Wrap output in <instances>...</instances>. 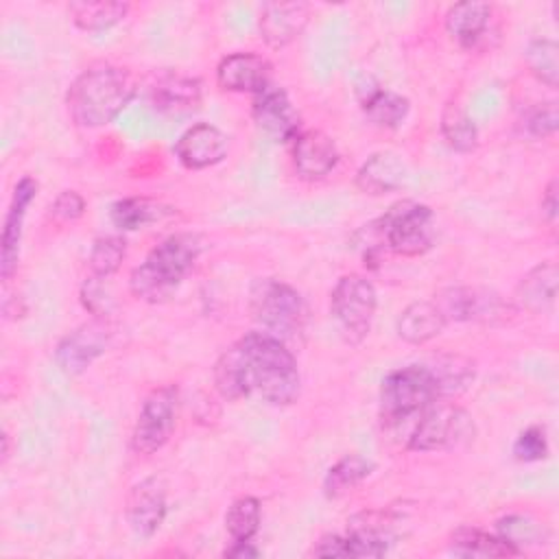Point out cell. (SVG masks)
I'll return each instance as SVG.
<instances>
[{"instance_id": "obj_1", "label": "cell", "mask_w": 559, "mask_h": 559, "mask_svg": "<svg viewBox=\"0 0 559 559\" xmlns=\"http://www.w3.org/2000/svg\"><path fill=\"white\" fill-rule=\"evenodd\" d=\"M214 384L225 400L258 395L266 404L297 402L301 376L293 352L269 332H249L221 354Z\"/></svg>"}, {"instance_id": "obj_2", "label": "cell", "mask_w": 559, "mask_h": 559, "mask_svg": "<svg viewBox=\"0 0 559 559\" xmlns=\"http://www.w3.org/2000/svg\"><path fill=\"white\" fill-rule=\"evenodd\" d=\"M135 85L124 68L98 63L83 70L68 90L66 105L79 127H105L131 103Z\"/></svg>"}, {"instance_id": "obj_3", "label": "cell", "mask_w": 559, "mask_h": 559, "mask_svg": "<svg viewBox=\"0 0 559 559\" xmlns=\"http://www.w3.org/2000/svg\"><path fill=\"white\" fill-rule=\"evenodd\" d=\"M201 238L190 231H179L164 238L129 277L131 293L148 304L164 301L192 271L199 253Z\"/></svg>"}, {"instance_id": "obj_4", "label": "cell", "mask_w": 559, "mask_h": 559, "mask_svg": "<svg viewBox=\"0 0 559 559\" xmlns=\"http://www.w3.org/2000/svg\"><path fill=\"white\" fill-rule=\"evenodd\" d=\"M365 260H371L380 247L391 249L397 255L415 258L432 247L435 216L428 205L415 201H400L378 221L362 227Z\"/></svg>"}, {"instance_id": "obj_5", "label": "cell", "mask_w": 559, "mask_h": 559, "mask_svg": "<svg viewBox=\"0 0 559 559\" xmlns=\"http://www.w3.org/2000/svg\"><path fill=\"white\" fill-rule=\"evenodd\" d=\"M249 310L253 319L275 338L293 341L308 325V306L304 297L286 282L260 277L249 290Z\"/></svg>"}, {"instance_id": "obj_6", "label": "cell", "mask_w": 559, "mask_h": 559, "mask_svg": "<svg viewBox=\"0 0 559 559\" xmlns=\"http://www.w3.org/2000/svg\"><path fill=\"white\" fill-rule=\"evenodd\" d=\"M439 395L437 380L428 365H408L391 371L380 386V419L395 428L411 417H419Z\"/></svg>"}, {"instance_id": "obj_7", "label": "cell", "mask_w": 559, "mask_h": 559, "mask_svg": "<svg viewBox=\"0 0 559 559\" xmlns=\"http://www.w3.org/2000/svg\"><path fill=\"white\" fill-rule=\"evenodd\" d=\"M378 297L373 284L358 273L343 275L330 295L332 319L349 345H360L373 323Z\"/></svg>"}, {"instance_id": "obj_8", "label": "cell", "mask_w": 559, "mask_h": 559, "mask_svg": "<svg viewBox=\"0 0 559 559\" xmlns=\"http://www.w3.org/2000/svg\"><path fill=\"white\" fill-rule=\"evenodd\" d=\"M474 439L472 417L452 404H430L417 419L408 448L415 452L452 450Z\"/></svg>"}, {"instance_id": "obj_9", "label": "cell", "mask_w": 559, "mask_h": 559, "mask_svg": "<svg viewBox=\"0 0 559 559\" xmlns=\"http://www.w3.org/2000/svg\"><path fill=\"white\" fill-rule=\"evenodd\" d=\"M175 413H177V389L170 384L153 389L144 397L131 432L133 450L138 454L157 452L173 435Z\"/></svg>"}, {"instance_id": "obj_10", "label": "cell", "mask_w": 559, "mask_h": 559, "mask_svg": "<svg viewBox=\"0 0 559 559\" xmlns=\"http://www.w3.org/2000/svg\"><path fill=\"white\" fill-rule=\"evenodd\" d=\"M109 325L98 317L68 332L55 347V362L68 376L83 373L107 347Z\"/></svg>"}, {"instance_id": "obj_11", "label": "cell", "mask_w": 559, "mask_h": 559, "mask_svg": "<svg viewBox=\"0 0 559 559\" xmlns=\"http://www.w3.org/2000/svg\"><path fill=\"white\" fill-rule=\"evenodd\" d=\"M435 304L443 312L445 321H498L511 310L500 295L469 286L448 288Z\"/></svg>"}, {"instance_id": "obj_12", "label": "cell", "mask_w": 559, "mask_h": 559, "mask_svg": "<svg viewBox=\"0 0 559 559\" xmlns=\"http://www.w3.org/2000/svg\"><path fill=\"white\" fill-rule=\"evenodd\" d=\"M166 485L157 476H148L127 493L124 515L138 537H153L166 518Z\"/></svg>"}, {"instance_id": "obj_13", "label": "cell", "mask_w": 559, "mask_h": 559, "mask_svg": "<svg viewBox=\"0 0 559 559\" xmlns=\"http://www.w3.org/2000/svg\"><path fill=\"white\" fill-rule=\"evenodd\" d=\"M251 114L258 129L273 142H288L299 135V114L282 87L266 85L258 92Z\"/></svg>"}, {"instance_id": "obj_14", "label": "cell", "mask_w": 559, "mask_h": 559, "mask_svg": "<svg viewBox=\"0 0 559 559\" xmlns=\"http://www.w3.org/2000/svg\"><path fill=\"white\" fill-rule=\"evenodd\" d=\"M227 148H229V140L218 127L207 122H197L179 135L175 144V155L186 168L203 170L223 162L227 155Z\"/></svg>"}, {"instance_id": "obj_15", "label": "cell", "mask_w": 559, "mask_h": 559, "mask_svg": "<svg viewBox=\"0 0 559 559\" xmlns=\"http://www.w3.org/2000/svg\"><path fill=\"white\" fill-rule=\"evenodd\" d=\"M310 7L306 2H269L260 11V37L271 48H286L306 28Z\"/></svg>"}, {"instance_id": "obj_16", "label": "cell", "mask_w": 559, "mask_h": 559, "mask_svg": "<svg viewBox=\"0 0 559 559\" xmlns=\"http://www.w3.org/2000/svg\"><path fill=\"white\" fill-rule=\"evenodd\" d=\"M216 81L227 92L258 94L271 85V63L258 52H231L221 59Z\"/></svg>"}, {"instance_id": "obj_17", "label": "cell", "mask_w": 559, "mask_h": 559, "mask_svg": "<svg viewBox=\"0 0 559 559\" xmlns=\"http://www.w3.org/2000/svg\"><path fill=\"white\" fill-rule=\"evenodd\" d=\"M338 164V151L323 131H301L293 140V166L306 181H317L330 175Z\"/></svg>"}, {"instance_id": "obj_18", "label": "cell", "mask_w": 559, "mask_h": 559, "mask_svg": "<svg viewBox=\"0 0 559 559\" xmlns=\"http://www.w3.org/2000/svg\"><path fill=\"white\" fill-rule=\"evenodd\" d=\"M35 194H37V181L33 177H22L13 188L9 212H7V218H4L2 249H0V271H2L4 280H9L17 269L22 225H24L26 207L31 205Z\"/></svg>"}, {"instance_id": "obj_19", "label": "cell", "mask_w": 559, "mask_h": 559, "mask_svg": "<svg viewBox=\"0 0 559 559\" xmlns=\"http://www.w3.org/2000/svg\"><path fill=\"white\" fill-rule=\"evenodd\" d=\"M151 107L166 116H186L201 105V83L199 79L183 74H162L148 90Z\"/></svg>"}, {"instance_id": "obj_20", "label": "cell", "mask_w": 559, "mask_h": 559, "mask_svg": "<svg viewBox=\"0 0 559 559\" xmlns=\"http://www.w3.org/2000/svg\"><path fill=\"white\" fill-rule=\"evenodd\" d=\"M358 98L367 120L380 129H395L408 116V98L380 87L373 79H367V85H358Z\"/></svg>"}, {"instance_id": "obj_21", "label": "cell", "mask_w": 559, "mask_h": 559, "mask_svg": "<svg viewBox=\"0 0 559 559\" xmlns=\"http://www.w3.org/2000/svg\"><path fill=\"white\" fill-rule=\"evenodd\" d=\"M489 17L491 4L487 2H456L445 13V28L461 48H474L483 39Z\"/></svg>"}, {"instance_id": "obj_22", "label": "cell", "mask_w": 559, "mask_h": 559, "mask_svg": "<svg viewBox=\"0 0 559 559\" xmlns=\"http://www.w3.org/2000/svg\"><path fill=\"white\" fill-rule=\"evenodd\" d=\"M557 297V264L542 262L533 266L515 286V304L528 312L552 308Z\"/></svg>"}, {"instance_id": "obj_23", "label": "cell", "mask_w": 559, "mask_h": 559, "mask_svg": "<svg viewBox=\"0 0 559 559\" xmlns=\"http://www.w3.org/2000/svg\"><path fill=\"white\" fill-rule=\"evenodd\" d=\"M445 323L448 321L435 301H415L397 317V334L406 343L421 345L439 336Z\"/></svg>"}, {"instance_id": "obj_24", "label": "cell", "mask_w": 559, "mask_h": 559, "mask_svg": "<svg viewBox=\"0 0 559 559\" xmlns=\"http://www.w3.org/2000/svg\"><path fill=\"white\" fill-rule=\"evenodd\" d=\"M406 179L404 164L391 153L371 155L356 173V186L365 194H384L402 188Z\"/></svg>"}, {"instance_id": "obj_25", "label": "cell", "mask_w": 559, "mask_h": 559, "mask_svg": "<svg viewBox=\"0 0 559 559\" xmlns=\"http://www.w3.org/2000/svg\"><path fill=\"white\" fill-rule=\"evenodd\" d=\"M450 552L459 557H513L520 550L500 535H489L474 526H461L450 535Z\"/></svg>"}, {"instance_id": "obj_26", "label": "cell", "mask_w": 559, "mask_h": 559, "mask_svg": "<svg viewBox=\"0 0 559 559\" xmlns=\"http://www.w3.org/2000/svg\"><path fill=\"white\" fill-rule=\"evenodd\" d=\"M173 210L157 203V201H151V199H144V197H127V199H120L111 205V223L122 229V231H133V229H140V227H146L164 216H168Z\"/></svg>"}, {"instance_id": "obj_27", "label": "cell", "mask_w": 559, "mask_h": 559, "mask_svg": "<svg viewBox=\"0 0 559 559\" xmlns=\"http://www.w3.org/2000/svg\"><path fill=\"white\" fill-rule=\"evenodd\" d=\"M129 11L127 2H70V20L87 33H100L124 20Z\"/></svg>"}, {"instance_id": "obj_28", "label": "cell", "mask_w": 559, "mask_h": 559, "mask_svg": "<svg viewBox=\"0 0 559 559\" xmlns=\"http://www.w3.org/2000/svg\"><path fill=\"white\" fill-rule=\"evenodd\" d=\"M373 472V463L360 454H345L338 459L323 478V493L328 498H338L360 485Z\"/></svg>"}, {"instance_id": "obj_29", "label": "cell", "mask_w": 559, "mask_h": 559, "mask_svg": "<svg viewBox=\"0 0 559 559\" xmlns=\"http://www.w3.org/2000/svg\"><path fill=\"white\" fill-rule=\"evenodd\" d=\"M441 135L456 153H472L478 146V131L472 118L454 103L445 105L441 114Z\"/></svg>"}, {"instance_id": "obj_30", "label": "cell", "mask_w": 559, "mask_h": 559, "mask_svg": "<svg viewBox=\"0 0 559 559\" xmlns=\"http://www.w3.org/2000/svg\"><path fill=\"white\" fill-rule=\"evenodd\" d=\"M260 528V500L253 496H242L231 502L225 513V531L231 542L251 539Z\"/></svg>"}, {"instance_id": "obj_31", "label": "cell", "mask_w": 559, "mask_h": 559, "mask_svg": "<svg viewBox=\"0 0 559 559\" xmlns=\"http://www.w3.org/2000/svg\"><path fill=\"white\" fill-rule=\"evenodd\" d=\"M526 63L531 74L548 87L559 85V46L552 39H533L526 46Z\"/></svg>"}, {"instance_id": "obj_32", "label": "cell", "mask_w": 559, "mask_h": 559, "mask_svg": "<svg viewBox=\"0 0 559 559\" xmlns=\"http://www.w3.org/2000/svg\"><path fill=\"white\" fill-rule=\"evenodd\" d=\"M127 253V242L120 236H100L94 240L90 251V273L107 280L114 275Z\"/></svg>"}, {"instance_id": "obj_33", "label": "cell", "mask_w": 559, "mask_h": 559, "mask_svg": "<svg viewBox=\"0 0 559 559\" xmlns=\"http://www.w3.org/2000/svg\"><path fill=\"white\" fill-rule=\"evenodd\" d=\"M437 386H439V395H450V393H459L463 391L472 380H474V367L469 360L461 358V356H448L437 360L435 367H430Z\"/></svg>"}, {"instance_id": "obj_34", "label": "cell", "mask_w": 559, "mask_h": 559, "mask_svg": "<svg viewBox=\"0 0 559 559\" xmlns=\"http://www.w3.org/2000/svg\"><path fill=\"white\" fill-rule=\"evenodd\" d=\"M498 535L513 544L518 550L522 544H539L546 539V528L528 515H507L498 520Z\"/></svg>"}, {"instance_id": "obj_35", "label": "cell", "mask_w": 559, "mask_h": 559, "mask_svg": "<svg viewBox=\"0 0 559 559\" xmlns=\"http://www.w3.org/2000/svg\"><path fill=\"white\" fill-rule=\"evenodd\" d=\"M513 456L522 463H535L548 456V439L544 428L528 426L522 430L513 443Z\"/></svg>"}, {"instance_id": "obj_36", "label": "cell", "mask_w": 559, "mask_h": 559, "mask_svg": "<svg viewBox=\"0 0 559 559\" xmlns=\"http://www.w3.org/2000/svg\"><path fill=\"white\" fill-rule=\"evenodd\" d=\"M559 114L555 103H539L533 109H528L524 118V127L533 138H548L557 131Z\"/></svg>"}, {"instance_id": "obj_37", "label": "cell", "mask_w": 559, "mask_h": 559, "mask_svg": "<svg viewBox=\"0 0 559 559\" xmlns=\"http://www.w3.org/2000/svg\"><path fill=\"white\" fill-rule=\"evenodd\" d=\"M103 282H105L103 277H96L90 273V280H85L81 288V301L85 310H90L94 317H105L111 306V297L107 295Z\"/></svg>"}, {"instance_id": "obj_38", "label": "cell", "mask_w": 559, "mask_h": 559, "mask_svg": "<svg viewBox=\"0 0 559 559\" xmlns=\"http://www.w3.org/2000/svg\"><path fill=\"white\" fill-rule=\"evenodd\" d=\"M85 212V201L74 190H63L57 194V199L50 205V216L57 223H74Z\"/></svg>"}, {"instance_id": "obj_39", "label": "cell", "mask_w": 559, "mask_h": 559, "mask_svg": "<svg viewBox=\"0 0 559 559\" xmlns=\"http://www.w3.org/2000/svg\"><path fill=\"white\" fill-rule=\"evenodd\" d=\"M314 557H352V546L347 535H323L317 546H312Z\"/></svg>"}, {"instance_id": "obj_40", "label": "cell", "mask_w": 559, "mask_h": 559, "mask_svg": "<svg viewBox=\"0 0 559 559\" xmlns=\"http://www.w3.org/2000/svg\"><path fill=\"white\" fill-rule=\"evenodd\" d=\"M557 210H559V201H557V179H552L542 197V214L546 216V221H555L557 218Z\"/></svg>"}, {"instance_id": "obj_41", "label": "cell", "mask_w": 559, "mask_h": 559, "mask_svg": "<svg viewBox=\"0 0 559 559\" xmlns=\"http://www.w3.org/2000/svg\"><path fill=\"white\" fill-rule=\"evenodd\" d=\"M258 555H260V550L251 544V539L231 542V546L225 550V557H234V559H251Z\"/></svg>"}]
</instances>
